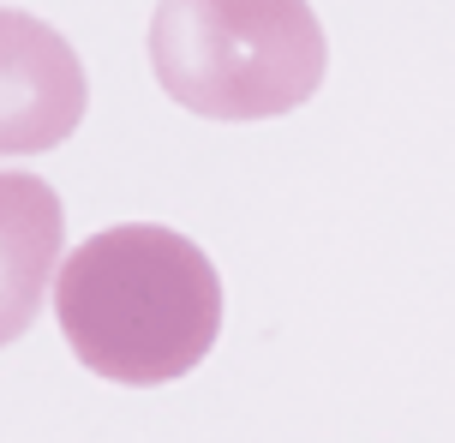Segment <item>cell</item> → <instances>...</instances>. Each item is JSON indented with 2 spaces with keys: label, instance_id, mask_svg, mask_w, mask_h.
<instances>
[{
  "label": "cell",
  "instance_id": "obj_2",
  "mask_svg": "<svg viewBox=\"0 0 455 443\" xmlns=\"http://www.w3.org/2000/svg\"><path fill=\"white\" fill-rule=\"evenodd\" d=\"M150 72L204 120H275L318 96L330 43L312 0H156Z\"/></svg>",
  "mask_w": 455,
  "mask_h": 443
},
{
  "label": "cell",
  "instance_id": "obj_3",
  "mask_svg": "<svg viewBox=\"0 0 455 443\" xmlns=\"http://www.w3.org/2000/svg\"><path fill=\"white\" fill-rule=\"evenodd\" d=\"M91 78L78 48L48 19L0 6V156H36L78 132Z\"/></svg>",
  "mask_w": 455,
  "mask_h": 443
},
{
  "label": "cell",
  "instance_id": "obj_4",
  "mask_svg": "<svg viewBox=\"0 0 455 443\" xmlns=\"http://www.w3.org/2000/svg\"><path fill=\"white\" fill-rule=\"evenodd\" d=\"M67 204L43 174L0 168V348L36 324L48 288L60 281Z\"/></svg>",
  "mask_w": 455,
  "mask_h": 443
},
{
  "label": "cell",
  "instance_id": "obj_1",
  "mask_svg": "<svg viewBox=\"0 0 455 443\" xmlns=\"http://www.w3.org/2000/svg\"><path fill=\"white\" fill-rule=\"evenodd\" d=\"M72 360L102 384L150 390L198 372L222 336V276L198 240L162 222H114L72 246L54 281Z\"/></svg>",
  "mask_w": 455,
  "mask_h": 443
}]
</instances>
